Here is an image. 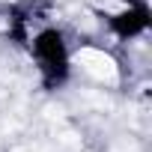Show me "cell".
Segmentation results:
<instances>
[{
  "label": "cell",
  "mask_w": 152,
  "mask_h": 152,
  "mask_svg": "<svg viewBox=\"0 0 152 152\" xmlns=\"http://www.w3.org/2000/svg\"><path fill=\"white\" fill-rule=\"evenodd\" d=\"M78 60H81V66L93 75V78H99V81H113V78H116V66H113V60H110L107 54H102V51L87 48V51L78 54Z\"/></svg>",
  "instance_id": "obj_1"
}]
</instances>
